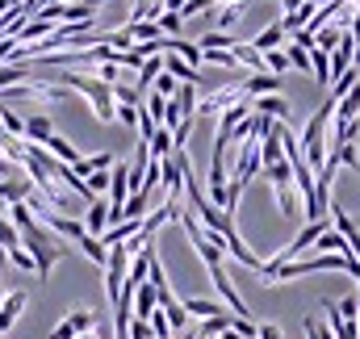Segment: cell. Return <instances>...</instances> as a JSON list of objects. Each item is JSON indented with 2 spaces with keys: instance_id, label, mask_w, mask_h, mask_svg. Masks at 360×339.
<instances>
[{
  "instance_id": "6da1fadb",
  "label": "cell",
  "mask_w": 360,
  "mask_h": 339,
  "mask_svg": "<svg viewBox=\"0 0 360 339\" xmlns=\"http://www.w3.org/2000/svg\"><path fill=\"white\" fill-rule=\"evenodd\" d=\"M8 222H13V226H17V235H21V248L34 255V272L46 281V276H51V268H55V260L63 255V243H59V239H55V235L34 218V214H30V205H25V201L8 205Z\"/></svg>"
},
{
  "instance_id": "7a4b0ae2",
  "label": "cell",
  "mask_w": 360,
  "mask_h": 339,
  "mask_svg": "<svg viewBox=\"0 0 360 339\" xmlns=\"http://www.w3.org/2000/svg\"><path fill=\"white\" fill-rule=\"evenodd\" d=\"M331 117H335V101L327 96V105H319L314 109V117L306 122V134H302V160H306V168L319 172L327 164V126H331Z\"/></svg>"
},
{
  "instance_id": "3957f363",
  "label": "cell",
  "mask_w": 360,
  "mask_h": 339,
  "mask_svg": "<svg viewBox=\"0 0 360 339\" xmlns=\"http://www.w3.org/2000/svg\"><path fill=\"white\" fill-rule=\"evenodd\" d=\"M25 289H13V293H4V302H0V335H8L13 327H17V319H21V310H25Z\"/></svg>"
},
{
  "instance_id": "277c9868",
  "label": "cell",
  "mask_w": 360,
  "mask_h": 339,
  "mask_svg": "<svg viewBox=\"0 0 360 339\" xmlns=\"http://www.w3.org/2000/svg\"><path fill=\"white\" fill-rule=\"evenodd\" d=\"M80 222H84V231H89L92 239H101V235L109 231V201H105V197H92Z\"/></svg>"
},
{
  "instance_id": "5b68a950",
  "label": "cell",
  "mask_w": 360,
  "mask_h": 339,
  "mask_svg": "<svg viewBox=\"0 0 360 339\" xmlns=\"http://www.w3.org/2000/svg\"><path fill=\"white\" fill-rule=\"evenodd\" d=\"M331 218H335V231L344 235L348 252H352V255L360 260V226L352 222V218H348V210H344V205H335V201H331Z\"/></svg>"
},
{
  "instance_id": "8992f818",
  "label": "cell",
  "mask_w": 360,
  "mask_h": 339,
  "mask_svg": "<svg viewBox=\"0 0 360 339\" xmlns=\"http://www.w3.org/2000/svg\"><path fill=\"white\" fill-rule=\"evenodd\" d=\"M51 134H55V122H51V113H30V117H25V143L42 147Z\"/></svg>"
},
{
  "instance_id": "52a82bcc",
  "label": "cell",
  "mask_w": 360,
  "mask_h": 339,
  "mask_svg": "<svg viewBox=\"0 0 360 339\" xmlns=\"http://www.w3.org/2000/svg\"><path fill=\"white\" fill-rule=\"evenodd\" d=\"M243 92L256 101V96H272V92H281V76H272V72H252L248 80H243Z\"/></svg>"
},
{
  "instance_id": "ba28073f",
  "label": "cell",
  "mask_w": 360,
  "mask_h": 339,
  "mask_svg": "<svg viewBox=\"0 0 360 339\" xmlns=\"http://www.w3.org/2000/svg\"><path fill=\"white\" fill-rule=\"evenodd\" d=\"M42 147H46V151H51V155H55V160H59V164H68V168H72V164H80V160H84V155H80V151H76V147H72V143H68V139H63V134H51V139H46V143H42Z\"/></svg>"
},
{
  "instance_id": "9c48e42d",
  "label": "cell",
  "mask_w": 360,
  "mask_h": 339,
  "mask_svg": "<svg viewBox=\"0 0 360 339\" xmlns=\"http://www.w3.org/2000/svg\"><path fill=\"white\" fill-rule=\"evenodd\" d=\"M285 38H289V34H285V25H281V21H272V25H264V30H260V34L252 38V46H256L260 55H269V51H276V46L285 42Z\"/></svg>"
},
{
  "instance_id": "30bf717a",
  "label": "cell",
  "mask_w": 360,
  "mask_h": 339,
  "mask_svg": "<svg viewBox=\"0 0 360 339\" xmlns=\"http://www.w3.org/2000/svg\"><path fill=\"white\" fill-rule=\"evenodd\" d=\"M356 117H360V80L348 88V96L335 105V117H331V122L340 126V122H356Z\"/></svg>"
},
{
  "instance_id": "8fae6325",
  "label": "cell",
  "mask_w": 360,
  "mask_h": 339,
  "mask_svg": "<svg viewBox=\"0 0 360 339\" xmlns=\"http://www.w3.org/2000/svg\"><path fill=\"white\" fill-rule=\"evenodd\" d=\"M231 55H235V63L239 68H252V72H264V55L252 46V42H235L231 46Z\"/></svg>"
},
{
  "instance_id": "7c38bea8",
  "label": "cell",
  "mask_w": 360,
  "mask_h": 339,
  "mask_svg": "<svg viewBox=\"0 0 360 339\" xmlns=\"http://www.w3.org/2000/svg\"><path fill=\"white\" fill-rule=\"evenodd\" d=\"M180 306H184V314H188V319H197V323H201V319H218V314H222V306H218V302H210V298H188V302H180Z\"/></svg>"
},
{
  "instance_id": "4fadbf2b",
  "label": "cell",
  "mask_w": 360,
  "mask_h": 339,
  "mask_svg": "<svg viewBox=\"0 0 360 339\" xmlns=\"http://www.w3.org/2000/svg\"><path fill=\"white\" fill-rule=\"evenodd\" d=\"M147 147H151V160H172V130H164V126H155V134L147 139Z\"/></svg>"
},
{
  "instance_id": "5bb4252c",
  "label": "cell",
  "mask_w": 360,
  "mask_h": 339,
  "mask_svg": "<svg viewBox=\"0 0 360 339\" xmlns=\"http://www.w3.org/2000/svg\"><path fill=\"white\" fill-rule=\"evenodd\" d=\"M164 72H168V76H176L180 84H197V68H188V63H184L180 55H172V51L164 55Z\"/></svg>"
},
{
  "instance_id": "9a60e30c",
  "label": "cell",
  "mask_w": 360,
  "mask_h": 339,
  "mask_svg": "<svg viewBox=\"0 0 360 339\" xmlns=\"http://www.w3.org/2000/svg\"><path fill=\"white\" fill-rule=\"evenodd\" d=\"M285 160V151H281V139H276V126H272L269 134L260 139V168H269V164H281Z\"/></svg>"
},
{
  "instance_id": "2e32d148",
  "label": "cell",
  "mask_w": 360,
  "mask_h": 339,
  "mask_svg": "<svg viewBox=\"0 0 360 339\" xmlns=\"http://www.w3.org/2000/svg\"><path fill=\"white\" fill-rule=\"evenodd\" d=\"M256 113H264V117H272V122H285V113H289V105L272 92V96H256V105H252Z\"/></svg>"
},
{
  "instance_id": "e0dca14e",
  "label": "cell",
  "mask_w": 360,
  "mask_h": 339,
  "mask_svg": "<svg viewBox=\"0 0 360 339\" xmlns=\"http://www.w3.org/2000/svg\"><path fill=\"white\" fill-rule=\"evenodd\" d=\"M310 76H314L319 84H331V55L319 51V46H310Z\"/></svg>"
},
{
  "instance_id": "ac0fdd59",
  "label": "cell",
  "mask_w": 360,
  "mask_h": 339,
  "mask_svg": "<svg viewBox=\"0 0 360 339\" xmlns=\"http://www.w3.org/2000/svg\"><path fill=\"white\" fill-rule=\"evenodd\" d=\"M231 327V314H218V319H201L197 327H193V339H218L222 331Z\"/></svg>"
},
{
  "instance_id": "d6986e66",
  "label": "cell",
  "mask_w": 360,
  "mask_h": 339,
  "mask_svg": "<svg viewBox=\"0 0 360 339\" xmlns=\"http://www.w3.org/2000/svg\"><path fill=\"white\" fill-rule=\"evenodd\" d=\"M160 72H164V55H151V59L139 68V84H134V88H139V92H147V88L160 80Z\"/></svg>"
},
{
  "instance_id": "ffe728a7",
  "label": "cell",
  "mask_w": 360,
  "mask_h": 339,
  "mask_svg": "<svg viewBox=\"0 0 360 339\" xmlns=\"http://www.w3.org/2000/svg\"><path fill=\"white\" fill-rule=\"evenodd\" d=\"M0 126H4V134H13V139H25V117H21L13 105H0Z\"/></svg>"
},
{
  "instance_id": "44dd1931",
  "label": "cell",
  "mask_w": 360,
  "mask_h": 339,
  "mask_svg": "<svg viewBox=\"0 0 360 339\" xmlns=\"http://www.w3.org/2000/svg\"><path fill=\"white\" fill-rule=\"evenodd\" d=\"M147 201H151V193H130L126 205H122V222L126 218H147Z\"/></svg>"
},
{
  "instance_id": "7402d4cb",
  "label": "cell",
  "mask_w": 360,
  "mask_h": 339,
  "mask_svg": "<svg viewBox=\"0 0 360 339\" xmlns=\"http://www.w3.org/2000/svg\"><path fill=\"white\" fill-rule=\"evenodd\" d=\"M113 105H134V109H139V105H143V92L134 84H122V80H117V84H113Z\"/></svg>"
},
{
  "instance_id": "603a6c76",
  "label": "cell",
  "mask_w": 360,
  "mask_h": 339,
  "mask_svg": "<svg viewBox=\"0 0 360 339\" xmlns=\"http://www.w3.org/2000/svg\"><path fill=\"white\" fill-rule=\"evenodd\" d=\"M68 327H72L76 335H89L92 327H96V314H92V310H72V314H68Z\"/></svg>"
},
{
  "instance_id": "cb8c5ba5",
  "label": "cell",
  "mask_w": 360,
  "mask_h": 339,
  "mask_svg": "<svg viewBox=\"0 0 360 339\" xmlns=\"http://www.w3.org/2000/svg\"><path fill=\"white\" fill-rule=\"evenodd\" d=\"M76 248H80V252L89 255L92 264H101V268H105V260H109V252H105V243H101V239H92V235H84V239H80Z\"/></svg>"
},
{
  "instance_id": "d4e9b609",
  "label": "cell",
  "mask_w": 360,
  "mask_h": 339,
  "mask_svg": "<svg viewBox=\"0 0 360 339\" xmlns=\"http://www.w3.org/2000/svg\"><path fill=\"white\" fill-rule=\"evenodd\" d=\"M239 17H243V4H222V8H218V30L231 34V30L239 25Z\"/></svg>"
},
{
  "instance_id": "484cf974",
  "label": "cell",
  "mask_w": 360,
  "mask_h": 339,
  "mask_svg": "<svg viewBox=\"0 0 360 339\" xmlns=\"http://www.w3.org/2000/svg\"><path fill=\"white\" fill-rule=\"evenodd\" d=\"M235 42H239V38H231V34H222V30H214V34H205V38H201L197 46H201V51H231Z\"/></svg>"
},
{
  "instance_id": "4316f807",
  "label": "cell",
  "mask_w": 360,
  "mask_h": 339,
  "mask_svg": "<svg viewBox=\"0 0 360 339\" xmlns=\"http://www.w3.org/2000/svg\"><path fill=\"white\" fill-rule=\"evenodd\" d=\"M164 319H168V331H188V314H184V306L180 302H172V306H164Z\"/></svg>"
},
{
  "instance_id": "83f0119b",
  "label": "cell",
  "mask_w": 360,
  "mask_h": 339,
  "mask_svg": "<svg viewBox=\"0 0 360 339\" xmlns=\"http://www.w3.org/2000/svg\"><path fill=\"white\" fill-rule=\"evenodd\" d=\"M264 72H272V76H285V72H289V55H285V46H276V51L264 55Z\"/></svg>"
},
{
  "instance_id": "f1b7e54d",
  "label": "cell",
  "mask_w": 360,
  "mask_h": 339,
  "mask_svg": "<svg viewBox=\"0 0 360 339\" xmlns=\"http://www.w3.org/2000/svg\"><path fill=\"white\" fill-rule=\"evenodd\" d=\"M340 34H344V30H340V25H327V30H319V34H314V46H319V51H327V55H331V51H335V46H340Z\"/></svg>"
},
{
  "instance_id": "f546056e",
  "label": "cell",
  "mask_w": 360,
  "mask_h": 339,
  "mask_svg": "<svg viewBox=\"0 0 360 339\" xmlns=\"http://www.w3.org/2000/svg\"><path fill=\"white\" fill-rule=\"evenodd\" d=\"M276 193V210H281V218H297V201H293V188L285 184V188H272Z\"/></svg>"
},
{
  "instance_id": "4dcf8cb0",
  "label": "cell",
  "mask_w": 360,
  "mask_h": 339,
  "mask_svg": "<svg viewBox=\"0 0 360 339\" xmlns=\"http://www.w3.org/2000/svg\"><path fill=\"white\" fill-rule=\"evenodd\" d=\"M285 55H289V68H297V72H310V51H306V46L289 42V46H285Z\"/></svg>"
},
{
  "instance_id": "1f68e13d",
  "label": "cell",
  "mask_w": 360,
  "mask_h": 339,
  "mask_svg": "<svg viewBox=\"0 0 360 339\" xmlns=\"http://www.w3.org/2000/svg\"><path fill=\"white\" fill-rule=\"evenodd\" d=\"M155 25H160V34H164V38H176L184 21H180V13H160V17H155Z\"/></svg>"
},
{
  "instance_id": "d6a6232c",
  "label": "cell",
  "mask_w": 360,
  "mask_h": 339,
  "mask_svg": "<svg viewBox=\"0 0 360 339\" xmlns=\"http://www.w3.org/2000/svg\"><path fill=\"white\" fill-rule=\"evenodd\" d=\"M201 59H205V63H214V68H239L231 51H201Z\"/></svg>"
},
{
  "instance_id": "836d02e7",
  "label": "cell",
  "mask_w": 360,
  "mask_h": 339,
  "mask_svg": "<svg viewBox=\"0 0 360 339\" xmlns=\"http://www.w3.org/2000/svg\"><path fill=\"white\" fill-rule=\"evenodd\" d=\"M176 88H180V80H176V76H168V72H160V84H155V92H160L164 101H172V96H176Z\"/></svg>"
},
{
  "instance_id": "e575fe53",
  "label": "cell",
  "mask_w": 360,
  "mask_h": 339,
  "mask_svg": "<svg viewBox=\"0 0 360 339\" xmlns=\"http://www.w3.org/2000/svg\"><path fill=\"white\" fill-rule=\"evenodd\" d=\"M84 184H89V193H92V197H101V193L109 188V172H92L89 180H84Z\"/></svg>"
},
{
  "instance_id": "d590c367",
  "label": "cell",
  "mask_w": 360,
  "mask_h": 339,
  "mask_svg": "<svg viewBox=\"0 0 360 339\" xmlns=\"http://www.w3.org/2000/svg\"><path fill=\"white\" fill-rule=\"evenodd\" d=\"M210 4H218V0H188V4L180 8V21H188V17H197V13H205Z\"/></svg>"
},
{
  "instance_id": "8d00e7d4",
  "label": "cell",
  "mask_w": 360,
  "mask_h": 339,
  "mask_svg": "<svg viewBox=\"0 0 360 339\" xmlns=\"http://www.w3.org/2000/svg\"><path fill=\"white\" fill-rule=\"evenodd\" d=\"M130 339H155V335H151V327L143 319H130Z\"/></svg>"
},
{
  "instance_id": "74e56055",
  "label": "cell",
  "mask_w": 360,
  "mask_h": 339,
  "mask_svg": "<svg viewBox=\"0 0 360 339\" xmlns=\"http://www.w3.org/2000/svg\"><path fill=\"white\" fill-rule=\"evenodd\" d=\"M256 339H281V327H272V323H264V327L256 331Z\"/></svg>"
},
{
  "instance_id": "f35d334b",
  "label": "cell",
  "mask_w": 360,
  "mask_h": 339,
  "mask_svg": "<svg viewBox=\"0 0 360 339\" xmlns=\"http://www.w3.org/2000/svg\"><path fill=\"white\" fill-rule=\"evenodd\" d=\"M352 8H356V13H352V25H348V34H352V38L360 42V0L352 4Z\"/></svg>"
},
{
  "instance_id": "ab89813d",
  "label": "cell",
  "mask_w": 360,
  "mask_h": 339,
  "mask_svg": "<svg viewBox=\"0 0 360 339\" xmlns=\"http://www.w3.org/2000/svg\"><path fill=\"white\" fill-rule=\"evenodd\" d=\"M218 339H243V335H239V331H231V327H226V331H222V335H218Z\"/></svg>"
},
{
  "instance_id": "60d3db41",
  "label": "cell",
  "mask_w": 360,
  "mask_h": 339,
  "mask_svg": "<svg viewBox=\"0 0 360 339\" xmlns=\"http://www.w3.org/2000/svg\"><path fill=\"white\" fill-rule=\"evenodd\" d=\"M281 4H285V13H293V8H297L302 0H281Z\"/></svg>"
},
{
  "instance_id": "b9f144b4",
  "label": "cell",
  "mask_w": 360,
  "mask_h": 339,
  "mask_svg": "<svg viewBox=\"0 0 360 339\" xmlns=\"http://www.w3.org/2000/svg\"><path fill=\"white\" fill-rule=\"evenodd\" d=\"M352 68H356V72H360V46H356V51H352Z\"/></svg>"
},
{
  "instance_id": "7bdbcfd3",
  "label": "cell",
  "mask_w": 360,
  "mask_h": 339,
  "mask_svg": "<svg viewBox=\"0 0 360 339\" xmlns=\"http://www.w3.org/2000/svg\"><path fill=\"white\" fill-rule=\"evenodd\" d=\"M46 4H68V0H46Z\"/></svg>"
},
{
  "instance_id": "ee69618b",
  "label": "cell",
  "mask_w": 360,
  "mask_h": 339,
  "mask_svg": "<svg viewBox=\"0 0 360 339\" xmlns=\"http://www.w3.org/2000/svg\"><path fill=\"white\" fill-rule=\"evenodd\" d=\"M0 134H4V126H0Z\"/></svg>"
},
{
  "instance_id": "f6af8a7d",
  "label": "cell",
  "mask_w": 360,
  "mask_h": 339,
  "mask_svg": "<svg viewBox=\"0 0 360 339\" xmlns=\"http://www.w3.org/2000/svg\"><path fill=\"white\" fill-rule=\"evenodd\" d=\"M356 176H360V168H356Z\"/></svg>"
}]
</instances>
